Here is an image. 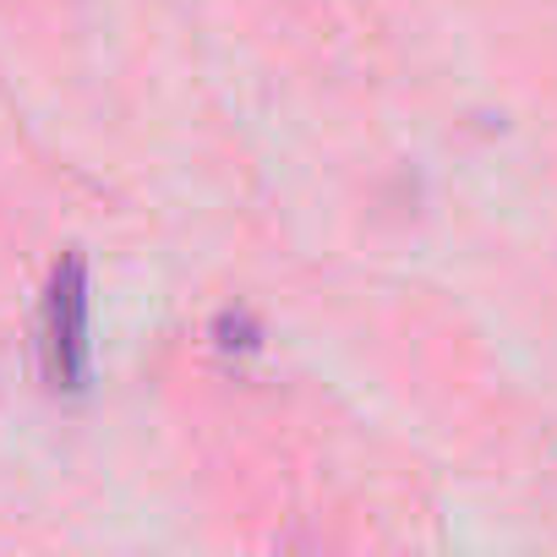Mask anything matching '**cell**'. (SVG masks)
Segmentation results:
<instances>
[{
  "mask_svg": "<svg viewBox=\"0 0 557 557\" xmlns=\"http://www.w3.org/2000/svg\"><path fill=\"white\" fill-rule=\"evenodd\" d=\"M39 356L45 377L61 394H83L94 377V290H88V262L83 251H66L50 268L45 312H39Z\"/></svg>",
  "mask_w": 557,
  "mask_h": 557,
  "instance_id": "obj_1",
  "label": "cell"
},
{
  "mask_svg": "<svg viewBox=\"0 0 557 557\" xmlns=\"http://www.w3.org/2000/svg\"><path fill=\"white\" fill-rule=\"evenodd\" d=\"M213 334H219V350H240V356L262 345V329H257L246 312H224V318L213 323Z\"/></svg>",
  "mask_w": 557,
  "mask_h": 557,
  "instance_id": "obj_2",
  "label": "cell"
}]
</instances>
